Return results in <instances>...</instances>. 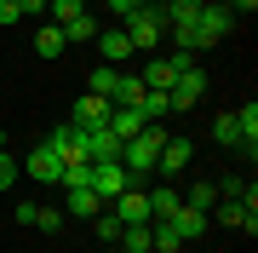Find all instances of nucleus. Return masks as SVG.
I'll return each mask as SVG.
<instances>
[{
	"label": "nucleus",
	"instance_id": "nucleus-1",
	"mask_svg": "<svg viewBox=\"0 0 258 253\" xmlns=\"http://www.w3.org/2000/svg\"><path fill=\"white\" fill-rule=\"evenodd\" d=\"M161 144H166V127H161V121H149L138 138H126V144H120V167L132 173V184H138V173H155Z\"/></svg>",
	"mask_w": 258,
	"mask_h": 253
},
{
	"label": "nucleus",
	"instance_id": "nucleus-2",
	"mask_svg": "<svg viewBox=\"0 0 258 253\" xmlns=\"http://www.w3.org/2000/svg\"><path fill=\"white\" fill-rule=\"evenodd\" d=\"M161 35H166L161 6H138V12L126 18V40H132V52H155V46H161Z\"/></svg>",
	"mask_w": 258,
	"mask_h": 253
},
{
	"label": "nucleus",
	"instance_id": "nucleus-3",
	"mask_svg": "<svg viewBox=\"0 0 258 253\" xmlns=\"http://www.w3.org/2000/svg\"><path fill=\"white\" fill-rule=\"evenodd\" d=\"M230 29H235V12H230V6H207V0H201V12H195V52L218 46Z\"/></svg>",
	"mask_w": 258,
	"mask_h": 253
},
{
	"label": "nucleus",
	"instance_id": "nucleus-4",
	"mask_svg": "<svg viewBox=\"0 0 258 253\" xmlns=\"http://www.w3.org/2000/svg\"><path fill=\"white\" fill-rule=\"evenodd\" d=\"M126 184H132V173L120 167V161H92V196L98 201H115Z\"/></svg>",
	"mask_w": 258,
	"mask_h": 253
},
{
	"label": "nucleus",
	"instance_id": "nucleus-5",
	"mask_svg": "<svg viewBox=\"0 0 258 253\" xmlns=\"http://www.w3.org/2000/svg\"><path fill=\"white\" fill-rule=\"evenodd\" d=\"M201 92H207V75H201V64H195V69H184V75L172 81V92H166V98H172V115L195 110V104H201Z\"/></svg>",
	"mask_w": 258,
	"mask_h": 253
},
{
	"label": "nucleus",
	"instance_id": "nucleus-6",
	"mask_svg": "<svg viewBox=\"0 0 258 253\" xmlns=\"http://www.w3.org/2000/svg\"><path fill=\"white\" fill-rule=\"evenodd\" d=\"M81 156L86 161H120V138L109 127H81Z\"/></svg>",
	"mask_w": 258,
	"mask_h": 253
},
{
	"label": "nucleus",
	"instance_id": "nucleus-7",
	"mask_svg": "<svg viewBox=\"0 0 258 253\" xmlns=\"http://www.w3.org/2000/svg\"><path fill=\"white\" fill-rule=\"evenodd\" d=\"M103 207H109L120 225H149V201H144V190H138V184H126L115 201H103Z\"/></svg>",
	"mask_w": 258,
	"mask_h": 253
},
{
	"label": "nucleus",
	"instance_id": "nucleus-8",
	"mask_svg": "<svg viewBox=\"0 0 258 253\" xmlns=\"http://www.w3.org/2000/svg\"><path fill=\"white\" fill-rule=\"evenodd\" d=\"M23 173H29V178H40V184H63V161H57L46 144H35V150H29Z\"/></svg>",
	"mask_w": 258,
	"mask_h": 253
},
{
	"label": "nucleus",
	"instance_id": "nucleus-9",
	"mask_svg": "<svg viewBox=\"0 0 258 253\" xmlns=\"http://www.w3.org/2000/svg\"><path fill=\"white\" fill-rule=\"evenodd\" d=\"M144 201H149V225H161V219H172L178 207H184V190H172V184H155V190H144Z\"/></svg>",
	"mask_w": 258,
	"mask_h": 253
},
{
	"label": "nucleus",
	"instance_id": "nucleus-10",
	"mask_svg": "<svg viewBox=\"0 0 258 253\" xmlns=\"http://www.w3.org/2000/svg\"><path fill=\"white\" fill-rule=\"evenodd\" d=\"M75 127H103L109 121V98H98V92H81L75 98V115H69Z\"/></svg>",
	"mask_w": 258,
	"mask_h": 253
},
{
	"label": "nucleus",
	"instance_id": "nucleus-11",
	"mask_svg": "<svg viewBox=\"0 0 258 253\" xmlns=\"http://www.w3.org/2000/svg\"><path fill=\"white\" fill-rule=\"evenodd\" d=\"M103 127H109V132H115V138H120V144H126V138H138V132H144L149 121H144V115H138V110H126V104H109V121H103Z\"/></svg>",
	"mask_w": 258,
	"mask_h": 253
},
{
	"label": "nucleus",
	"instance_id": "nucleus-12",
	"mask_svg": "<svg viewBox=\"0 0 258 253\" xmlns=\"http://www.w3.org/2000/svg\"><path fill=\"white\" fill-rule=\"evenodd\" d=\"M161 225H172L178 236H184V242H201V230L212 225V213H195V207H178L172 219H161Z\"/></svg>",
	"mask_w": 258,
	"mask_h": 253
},
{
	"label": "nucleus",
	"instance_id": "nucleus-13",
	"mask_svg": "<svg viewBox=\"0 0 258 253\" xmlns=\"http://www.w3.org/2000/svg\"><path fill=\"white\" fill-rule=\"evenodd\" d=\"M40 144H46L57 161H69V156H81V127H75V121H69V127H52Z\"/></svg>",
	"mask_w": 258,
	"mask_h": 253
},
{
	"label": "nucleus",
	"instance_id": "nucleus-14",
	"mask_svg": "<svg viewBox=\"0 0 258 253\" xmlns=\"http://www.w3.org/2000/svg\"><path fill=\"white\" fill-rule=\"evenodd\" d=\"M98 52H103V64H126V58H132V40H126V29H103V35H98Z\"/></svg>",
	"mask_w": 258,
	"mask_h": 253
},
{
	"label": "nucleus",
	"instance_id": "nucleus-15",
	"mask_svg": "<svg viewBox=\"0 0 258 253\" xmlns=\"http://www.w3.org/2000/svg\"><path fill=\"white\" fill-rule=\"evenodd\" d=\"M144 86H155V92H172V81H178V64L172 58H149V69L138 75Z\"/></svg>",
	"mask_w": 258,
	"mask_h": 253
},
{
	"label": "nucleus",
	"instance_id": "nucleus-16",
	"mask_svg": "<svg viewBox=\"0 0 258 253\" xmlns=\"http://www.w3.org/2000/svg\"><path fill=\"white\" fill-rule=\"evenodd\" d=\"M155 167H161V173H184V167H189V138H166L161 156H155Z\"/></svg>",
	"mask_w": 258,
	"mask_h": 253
},
{
	"label": "nucleus",
	"instance_id": "nucleus-17",
	"mask_svg": "<svg viewBox=\"0 0 258 253\" xmlns=\"http://www.w3.org/2000/svg\"><path fill=\"white\" fill-rule=\"evenodd\" d=\"M63 213H75V219H98V213H103V201L81 184V190H63Z\"/></svg>",
	"mask_w": 258,
	"mask_h": 253
},
{
	"label": "nucleus",
	"instance_id": "nucleus-18",
	"mask_svg": "<svg viewBox=\"0 0 258 253\" xmlns=\"http://www.w3.org/2000/svg\"><path fill=\"white\" fill-rule=\"evenodd\" d=\"M138 115H144V121H166V115H172V98H166V92H155V86H144Z\"/></svg>",
	"mask_w": 258,
	"mask_h": 253
},
{
	"label": "nucleus",
	"instance_id": "nucleus-19",
	"mask_svg": "<svg viewBox=\"0 0 258 253\" xmlns=\"http://www.w3.org/2000/svg\"><path fill=\"white\" fill-rule=\"evenodd\" d=\"M184 207H195V213H212V207H218V184H207V178H195V184L184 190Z\"/></svg>",
	"mask_w": 258,
	"mask_h": 253
},
{
	"label": "nucleus",
	"instance_id": "nucleus-20",
	"mask_svg": "<svg viewBox=\"0 0 258 253\" xmlns=\"http://www.w3.org/2000/svg\"><path fill=\"white\" fill-rule=\"evenodd\" d=\"M138 98H144V81L120 69V75H115V92H109V104H126V110H138Z\"/></svg>",
	"mask_w": 258,
	"mask_h": 253
},
{
	"label": "nucleus",
	"instance_id": "nucleus-21",
	"mask_svg": "<svg viewBox=\"0 0 258 253\" xmlns=\"http://www.w3.org/2000/svg\"><path fill=\"white\" fill-rule=\"evenodd\" d=\"M63 46H69V40H63V29H57V23H40L35 52H40V58H63Z\"/></svg>",
	"mask_w": 258,
	"mask_h": 253
},
{
	"label": "nucleus",
	"instance_id": "nucleus-22",
	"mask_svg": "<svg viewBox=\"0 0 258 253\" xmlns=\"http://www.w3.org/2000/svg\"><path fill=\"white\" fill-rule=\"evenodd\" d=\"M178 247H184V236L172 225H149V253H178Z\"/></svg>",
	"mask_w": 258,
	"mask_h": 253
},
{
	"label": "nucleus",
	"instance_id": "nucleus-23",
	"mask_svg": "<svg viewBox=\"0 0 258 253\" xmlns=\"http://www.w3.org/2000/svg\"><path fill=\"white\" fill-rule=\"evenodd\" d=\"M115 75H120L115 64H98L92 75H86V92H98V98H109V92H115Z\"/></svg>",
	"mask_w": 258,
	"mask_h": 253
},
{
	"label": "nucleus",
	"instance_id": "nucleus-24",
	"mask_svg": "<svg viewBox=\"0 0 258 253\" xmlns=\"http://www.w3.org/2000/svg\"><path fill=\"white\" fill-rule=\"evenodd\" d=\"M63 40H98V18H92V12L69 18V23H63Z\"/></svg>",
	"mask_w": 258,
	"mask_h": 253
},
{
	"label": "nucleus",
	"instance_id": "nucleus-25",
	"mask_svg": "<svg viewBox=\"0 0 258 253\" xmlns=\"http://www.w3.org/2000/svg\"><path fill=\"white\" fill-rule=\"evenodd\" d=\"M81 12H86V0H46V18H52L57 29H63L69 18H81Z\"/></svg>",
	"mask_w": 258,
	"mask_h": 253
},
{
	"label": "nucleus",
	"instance_id": "nucleus-26",
	"mask_svg": "<svg viewBox=\"0 0 258 253\" xmlns=\"http://www.w3.org/2000/svg\"><path fill=\"white\" fill-rule=\"evenodd\" d=\"M212 138H218V144H230V150H235V144H241V121H235V110H230V115H218V121H212Z\"/></svg>",
	"mask_w": 258,
	"mask_h": 253
},
{
	"label": "nucleus",
	"instance_id": "nucleus-27",
	"mask_svg": "<svg viewBox=\"0 0 258 253\" xmlns=\"http://www.w3.org/2000/svg\"><path fill=\"white\" fill-rule=\"evenodd\" d=\"M29 225H35V230H63V207H35Z\"/></svg>",
	"mask_w": 258,
	"mask_h": 253
},
{
	"label": "nucleus",
	"instance_id": "nucleus-28",
	"mask_svg": "<svg viewBox=\"0 0 258 253\" xmlns=\"http://www.w3.org/2000/svg\"><path fill=\"white\" fill-rule=\"evenodd\" d=\"M98 236H103V242H120V230H126V225H120V219L109 213V207H103V213H98V225H92Z\"/></svg>",
	"mask_w": 258,
	"mask_h": 253
},
{
	"label": "nucleus",
	"instance_id": "nucleus-29",
	"mask_svg": "<svg viewBox=\"0 0 258 253\" xmlns=\"http://www.w3.org/2000/svg\"><path fill=\"white\" fill-rule=\"evenodd\" d=\"M12 184H18V161L0 156V190H12Z\"/></svg>",
	"mask_w": 258,
	"mask_h": 253
},
{
	"label": "nucleus",
	"instance_id": "nucleus-30",
	"mask_svg": "<svg viewBox=\"0 0 258 253\" xmlns=\"http://www.w3.org/2000/svg\"><path fill=\"white\" fill-rule=\"evenodd\" d=\"M18 18H23V12H18V0H0V29H12Z\"/></svg>",
	"mask_w": 258,
	"mask_h": 253
},
{
	"label": "nucleus",
	"instance_id": "nucleus-31",
	"mask_svg": "<svg viewBox=\"0 0 258 253\" xmlns=\"http://www.w3.org/2000/svg\"><path fill=\"white\" fill-rule=\"evenodd\" d=\"M18 12L23 18H46V0H18Z\"/></svg>",
	"mask_w": 258,
	"mask_h": 253
},
{
	"label": "nucleus",
	"instance_id": "nucleus-32",
	"mask_svg": "<svg viewBox=\"0 0 258 253\" xmlns=\"http://www.w3.org/2000/svg\"><path fill=\"white\" fill-rule=\"evenodd\" d=\"M109 12H115V18H132V12H138V0H109Z\"/></svg>",
	"mask_w": 258,
	"mask_h": 253
},
{
	"label": "nucleus",
	"instance_id": "nucleus-33",
	"mask_svg": "<svg viewBox=\"0 0 258 253\" xmlns=\"http://www.w3.org/2000/svg\"><path fill=\"white\" fill-rule=\"evenodd\" d=\"M258 6V0H230V12H252Z\"/></svg>",
	"mask_w": 258,
	"mask_h": 253
},
{
	"label": "nucleus",
	"instance_id": "nucleus-34",
	"mask_svg": "<svg viewBox=\"0 0 258 253\" xmlns=\"http://www.w3.org/2000/svg\"><path fill=\"white\" fill-rule=\"evenodd\" d=\"M0 156H6V127H0Z\"/></svg>",
	"mask_w": 258,
	"mask_h": 253
},
{
	"label": "nucleus",
	"instance_id": "nucleus-35",
	"mask_svg": "<svg viewBox=\"0 0 258 253\" xmlns=\"http://www.w3.org/2000/svg\"><path fill=\"white\" fill-rule=\"evenodd\" d=\"M120 253H149V247H120Z\"/></svg>",
	"mask_w": 258,
	"mask_h": 253
},
{
	"label": "nucleus",
	"instance_id": "nucleus-36",
	"mask_svg": "<svg viewBox=\"0 0 258 253\" xmlns=\"http://www.w3.org/2000/svg\"><path fill=\"white\" fill-rule=\"evenodd\" d=\"M138 6H155V0H138Z\"/></svg>",
	"mask_w": 258,
	"mask_h": 253
}]
</instances>
